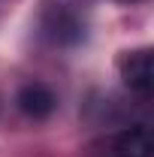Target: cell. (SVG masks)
<instances>
[{
    "label": "cell",
    "mask_w": 154,
    "mask_h": 157,
    "mask_svg": "<svg viewBox=\"0 0 154 157\" xmlns=\"http://www.w3.org/2000/svg\"><path fill=\"white\" fill-rule=\"evenodd\" d=\"M118 70H121L124 85H127L133 94H139V97H151V88H154L151 48H136V52H127L124 58L118 60Z\"/></svg>",
    "instance_id": "obj_1"
},
{
    "label": "cell",
    "mask_w": 154,
    "mask_h": 157,
    "mask_svg": "<svg viewBox=\"0 0 154 157\" xmlns=\"http://www.w3.org/2000/svg\"><path fill=\"white\" fill-rule=\"evenodd\" d=\"M15 103H18V109H21L27 118L42 121V118H48L52 112H55L58 97H55V94H52V88H45L42 82H27V85L18 91Z\"/></svg>",
    "instance_id": "obj_2"
},
{
    "label": "cell",
    "mask_w": 154,
    "mask_h": 157,
    "mask_svg": "<svg viewBox=\"0 0 154 157\" xmlns=\"http://www.w3.org/2000/svg\"><path fill=\"white\" fill-rule=\"evenodd\" d=\"M42 30H45V36L52 39V42H60V45L76 42V39L82 36V24H79V18L70 15L64 6H52V9L45 12Z\"/></svg>",
    "instance_id": "obj_3"
},
{
    "label": "cell",
    "mask_w": 154,
    "mask_h": 157,
    "mask_svg": "<svg viewBox=\"0 0 154 157\" xmlns=\"http://www.w3.org/2000/svg\"><path fill=\"white\" fill-rule=\"evenodd\" d=\"M115 157H154V142L145 127H133L121 133L115 142Z\"/></svg>",
    "instance_id": "obj_4"
},
{
    "label": "cell",
    "mask_w": 154,
    "mask_h": 157,
    "mask_svg": "<svg viewBox=\"0 0 154 157\" xmlns=\"http://www.w3.org/2000/svg\"><path fill=\"white\" fill-rule=\"evenodd\" d=\"M121 3H136V0H121Z\"/></svg>",
    "instance_id": "obj_5"
}]
</instances>
